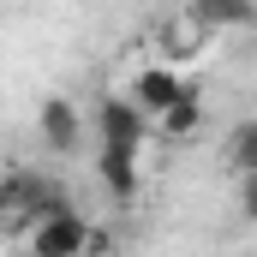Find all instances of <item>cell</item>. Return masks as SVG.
<instances>
[{
  "label": "cell",
  "instance_id": "6da1fadb",
  "mask_svg": "<svg viewBox=\"0 0 257 257\" xmlns=\"http://www.w3.org/2000/svg\"><path fill=\"white\" fill-rule=\"evenodd\" d=\"M96 132H102V150H114V156H138L144 138H150V120H144V108H138L132 96H108V102L96 108Z\"/></svg>",
  "mask_w": 257,
  "mask_h": 257
},
{
  "label": "cell",
  "instance_id": "7a4b0ae2",
  "mask_svg": "<svg viewBox=\"0 0 257 257\" xmlns=\"http://www.w3.org/2000/svg\"><path fill=\"white\" fill-rule=\"evenodd\" d=\"M186 96H192V84H186L174 66H144V72L132 78V102L144 108V120H150V126H156L174 102H186Z\"/></svg>",
  "mask_w": 257,
  "mask_h": 257
},
{
  "label": "cell",
  "instance_id": "3957f363",
  "mask_svg": "<svg viewBox=\"0 0 257 257\" xmlns=\"http://www.w3.org/2000/svg\"><path fill=\"white\" fill-rule=\"evenodd\" d=\"M84 239H90V221L78 209H60L30 233V251L36 257H84Z\"/></svg>",
  "mask_w": 257,
  "mask_h": 257
},
{
  "label": "cell",
  "instance_id": "277c9868",
  "mask_svg": "<svg viewBox=\"0 0 257 257\" xmlns=\"http://www.w3.org/2000/svg\"><path fill=\"white\" fill-rule=\"evenodd\" d=\"M36 132H42V144H48V150H78L84 120H78V108H72L66 96H48V102H42V114H36Z\"/></svg>",
  "mask_w": 257,
  "mask_h": 257
},
{
  "label": "cell",
  "instance_id": "5b68a950",
  "mask_svg": "<svg viewBox=\"0 0 257 257\" xmlns=\"http://www.w3.org/2000/svg\"><path fill=\"white\" fill-rule=\"evenodd\" d=\"M186 12L197 18L203 36H209V30H245V24H257V6H239V0H197Z\"/></svg>",
  "mask_w": 257,
  "mask_h": 257
},
{
  "label": "cell",
  "instance_id": "8992f818",
  "mask_svg": "<svg viewBox=\"0 0 257 257\" xmlns=\"http://www.w3.org/2000/svg\"><path fill=\"white\" fill-rule=\"evenodd\" d=\"M162 42H168V48H162L168 60H192L197 48H209V36L197 30V18H192V12H180V18H168V24H162Z\"/></svg>",
  "mask_w": 257,
  "mask_h": 257
},
{
  "label": "cell",
  "instance_id": "52a82bcc",
  "mask_svg": "<svg viewBox=\"0 0 257 257\" xmlns=\"http://www.w3.org/2000/svg\"><path fill=\"white\" fill-rule=\"evenodd\" d=\"M96 174H102L108 197H138V156H114V150H102V156H96Z\"/></svg>",
  "mask_w": 257,
  "mask_h": 257
},
{
  "label": "cell",
  "instance_id": "ba28073f",
  "mask_svg": "<svg viewBox=\"0 0 257 257\" xmlns=\"http://www.w3.org/2000/svg\"><path fill=\"white\" fill-rule=\"evenodd\" d=\"M197 126H203V102H197V90L186 96V102H174V108L156 120V132H162V138H192Z\"/></svg>",
  "mask_w": 257,
  "mask_h": 257
},
{
  "label": "cell",
  "instance_id": "9c48e42d",
  "mask_svg": "<svg viewBox=\"0 0 257 257\" xmlns=\"http://www.w3.org/2000/svg\"><path fill=\"white\" fill-rule=\"evenodd\" d=\"M227 156H233L239 180H257V120H239L227 132Z\"/></svg>",
  "mask_w": 257,
  "mask_h": 257
},
{
  "label": "cell",
  "instance_id": "30bf717a",
  "mask_svg": "<svg viewBox=\"0 0 257 257\" xmlns=\"http://www.w3.org/2000/svg\"><path fill=\"white\" fill-rule=\"evenodd\" d=\"M114 251V233L108 227H90V239H84V257H108Z\"/></svg>",
  "mask_w": 257,
  "mask_h": 257
},
{
  "label": "cell",
  "instance_id": "8fae6325",
  "mask_svg": "<svg viewBox=\"0 0 257 257\" xmlns=\"http://www.w3.org/2000/svg\"><path fill=\"white\" fill-rule=\"evenodd\" d=\"M239 215L257 221V180H239Z\"/></svg>",
  "mask_w": 257,
  "mask_h": 257
},
{
  "label": "cell",
  "instance_id": "7c38bea8",
  "mask_svg": "<svg viewBox=\"0 0 257 257\" xmlns=\"http://www.w3.org/2000/svg\"><path fill=\"white\" fill-rule=\"evenodd\" d=\"M6 239H12V221H6V215H0V245H6Z\"/></svg>",
  "mask_w": 257,
  "mask_h": 257
}]
</instances>
